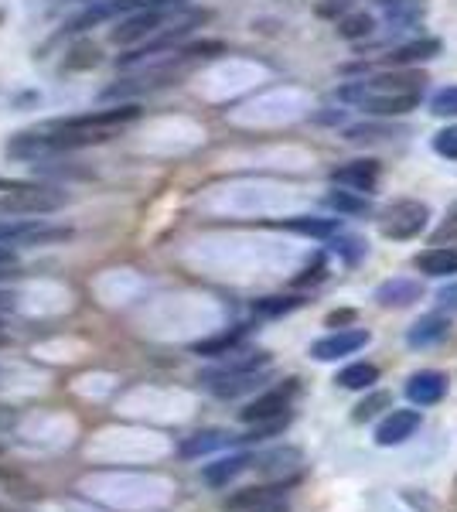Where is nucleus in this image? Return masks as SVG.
I'll return each instance as SVG.
<instances>
[{
  "mask_svg": "<svg viewBox=\"0 0 457 512\" xmlns=\"http://www.w3.org/2000/svg\"><path fill=\"white\" fill-rule=\"evenodd\" d=\"M134 120H140V106L137 103H120L110 110H93V113H79V117H62V120H48L38 130L52 134L58 151H76L86 144H103L110 140L116 130L130 127Z\"/></svg>",
  "mask_w": 457,
  "mask_h": 512,
  "instance_id": "1",
  "label": "nucleus"
},
{
  "mask_svg": "<svg viewBox=\"0 0 457 512\" xmlns=\"http://www.w3.org/2000/svg\"><path fill=\"white\" fill-rule=\"evenodd\" d=\"M69 205V192L55 185H11L0 195V216L28 219V216H55Z\"/></svg>",
  "mask_w": 457,
  "mask_h": 512,
  "instance_id": "2",
  "label": "nucleus"
},
{
  "mask_svg": "<svg viewBox=\"0 0 457 512\" xmlns=\"http://www.w3.org/2000/svg\"><path fill=\"white\" fill-rule=\"evenodd\" d=\"M427 219H430V209L417 198H400L393 202L379 219V233L386 239H413L427 229Z\"/></svg>",
  "mask_w": 457,
  "mask_h": 512,
  "instance_id": "3",
  "label": "nucleus"
},
{
  "mask_svg": "<svg viewBox=\"0 0 457 512\" xmlns=\"http://www.w3.org/2000/svg\"><path fill=\"white\" fill-rule=\"evenodd\" d=\"M174 11H178V7H144V11L123 14L120 24H116V28L110 31L113 45H137V41L154 38L157 31H161L164 24L171 21Z\"/></svg>",
  "mask_w": 457,
  "mask_h": 512,
  "instance_id": "4",
  "label": "nucleus"
},
{
  "mask_svg": "<svg viewBox=\"0 0 457 512\" xmlns=\"http://www.w3.org/2000/svg\"><path fill=\"white\" fill-rule=\"evenodd\" d=\"M297 393H301L297 379H284L280 386H273V390H267L263 396H256V400L249 403V407L239 417H243V424H260V420H273V417L287 414Z\"/></svg>",
  "mask_w": 457,
  "mask_h": 512,
  "instance_id": "5",
  "label": "nucleus"
},
{
  "mask_svg": "<svg viewBox=\"0 0 457 512\" xmlns=\"http://www.w3.org/2000/svg\"><path fill=\"white\" fill-rule=\"evenodd\" d=\"M369 342H372V335L365 332V328H338V332L318 338V342L311 345V355L318 362H335V359H342V355L365 349Z\"/></svg>",
  "mask_w": 457,
  "mask_h": 512,
  "instance_id": "6",
  "label": "nucleus"
},
{
  "mask_svg": "<svg viewBox=\"0 0 457 512\" xmlns=\"http://www.w3.org/2000/svg\"><path fill=\"white\" fill-rule=\"evenodd\" d=\"M420 431V410H389L376 427V444L379 448H393V444L410 441Z\"/></svg>",
  "mask_w": 457,
  "mask_h": 512,
  "instance_id": "7",
  "label": "nucleus"
},
{
  "mask_svg": "<svg viewBox=\"0 0 457 512\" xmlns=\"http://www.w3.org/2000/svg\"><path fill=\"white\" fill-rule=\"evenodd\" d=\"M331 185L348 188V192H376L379 185V161H348L331 171Z\"/></svg>",
  "mask_w": 457,
  "mask_h": 512,
  "instance_id": "8",
  "label": "nucleus"
},
{
  "mask_svg": "<svg viewBox=\"0 0 457 512\" xmlns=\"http://www.w3.org/2000/svg\"><path fill=\"white\" fill-rule=\"evenodd\" d=\"M444 393H447V376L437 373V369H423V373H413L406 379V396L417 407H434V403L444 400Z\"/></svg>",
  "mask_w": 457,
  "mask_h": 512,
  "instance_id": "9",
  "label": "nucleus"
},
{
  "mask_svg": "<svg viewBox=\"0 0 457 512\" xmlns=\"http://www.w3.org/2000/svg\"><path fill=\"white\" fill-rule=\"evenodd\" d=\"M440 41L437 38H417V41H406V45L393 48V52L386 55V65L389 69H413V65L420 62H430L440 55Z\"/></svg>",
  "mask_w": 457,
  "mask_h": 512,
  "instance_id": "10",
  "label": "nucleus"
},
{
  "mask_svg": "<svg viewBox=\"0 0 457 512\" xmlns=\"http://www.w3.org/2000/svg\"><path fill=\"white\" fill-rule=\"evenodd\" d=\"M420 297H423L420 280H410V277H393L376 287V301L382 308H410V304L420 301Z\"/></svg>",
  "mask_w": 457,
  "mask_h": 512,
  "instance_id": "11",
  "label": "nucleus"
},
{
  "mask_svg": "<svg viewBox=\"0 0 457 512\" xmlns=\"http://www.w3.org/2000/svg\"><path fill=\"white\" fill-rule=\"evenodd\" d=\"M413 267L423 277H451L457 274V246H430L413 256Z\"/></svg>",
  "mask_w": 457,
  "mask_h": 512,
  "instance_id": "12",
  "label": "nucleus"
},
{
  "mask_svg": "<svg viewBox=\"0 0 457 512\" xmlns=\"http://www.w3.org/2000/svg\"><path fill=\"white\" fill-rule=\"evenodd\" d=\"M246 468H253V454H229V458H219L215 465H205L202 478L212 489H222V485H229L236 475H243Z\"/></svg>",
  "mask_w": 457,
  "mask_h": 512,
  "instance_id": "13",
  "label": "nucleus"
},
{
  "mask_svg": "<svg viewBox=\"0 0 457 512\" xmlns=\"http://www.w3.org/2000/svg\"><path fill=\"white\" fill-rule=\"evenodd\" d=\"M447 332H451V321L444 315H427L406 332V342H410V349H427V345H437L440 338H447Z\"/></svg>",
  "mask_w": 457,
  "mask_h": 512,
  "instance_id": "14",
  "label": "nucleus"
},
{
  "mask_svg": "<svg viewBox=\"0 0 457 512\" xmlns=\"http://www.w3.org/2000/svg\"><path fill=\"white\" fill-rule=\"evenodd\" d=\"M280 226L297 236H311V239H331L342 233V219H324V216H294V219H284Z\"/></svg>",
  "mask_w": 457,
  "mask_h": 512,
  "instance_id": "15",
  "label": "nucleus"
},
{
  "mask_svg": "<svg viewBox=\"0 0 457 512\" xmlns=\"http://www.w3.org/2000/svg\"><path fill=\"white\" fill-rule=\"evenodd\" d=\"M301 461H304V454L297 451V448H277V451H270V454H260V458H253V468H260V472L270 475V478H280V475H287V472H297V468H301Z\"/></svg>",
  "mask_w": 457,
  "mask_h": 512,
  "instance_id": "16",
  "label": "nucleus"
},
{
  "mask_svg": "<svg viewBox=\"0 0 457 512\" xmlns=\"http://www.w3.org/2000/svg\"><path fill=\"white\" fill-rule=\"evenodd\" d=\"M284 492V485H260V489H243L236 495L226 499V509L232 512H253V509H263L270 502H277V495Z\"/></svg>",
  "mask_w": 457,
  "mask_h": 512,
  "instance_id": "17",
  "label": "nucleus"
},
{
  "mask_svg": "<svg viewBox=\"0 0 457 512\" xmlns=\"http://www.w3.org/2000/svg\"><path fill=\"white\" fill-rule=\"evenodd\" d=\"M324 205L338 216H369L372 202L362 192H348V188H338V192L324 195Z\"/></svg>",
  "mask_w": 457,
  "mask_h": 512,
  "instance_id": "18",
  "label": "nucleus"
},
{
  "mask_svg": "<svg viewBox=\"0 0 457 512\" xmlns=\"http://www.w3.org/2000/svg\"><path fill=\"white\" fill-rule=\"evenodd\" d=\"M335 383L342 386V390H372V386L379 383V369L372 366V362H352V366H345L342 373L335 376Z\"/></svg>",
  "mask_w": 457,
  "mask_h": 512,
  "instance_id": "19",
  "label": "nucleus"
},
{
  "mask_svg": "<svg viewBox=\"0 0 457 512\" xmlns=\"http://www.w3.org/2000/svg\"><path fill=\"white\" fill-rule=\"evenodd\" d=\"M232 441H239V437H232L226 431H202L181 444V454H185V458H202V454H209V451L229 448Z\"/></svg>",
  "mask_w": 457,
  "mask_h": 512,
  "instance_id": "20",
  "label": "nucleus"
},
{
  "mask_svg": "<svg viewBox=\"0 0 457 512\" xmlns=\"http://www.w3.org/2000/svg\"><path fill=\"white\" fill-rule=\"evenodd\" d=\"M243 335H246V325H236L232 332H222V335H212V338H205V342H198L195 352L198 355H229L239 342H243Z\"/></svg>",
  "mask_w": 457,
  "mask_h": 512,
  "instance_id": "21",
  "label": "nucleus"
},
{
  "mask_svg": "<svg viewBox=\"0 0 457 512\" xmlns=\"http://www.w3.org/2000/svg\"><path fill=\"white\" fill-rule=\"evenodd\" d=\"M372 28H376V18L365 11H355V14H345L342 21H338V35L345 41H362L372 35Z\"/></svg>",
  "mask_w": 457,
  "mask_h": 512,
  "instance_id": "22",
  "label": "nucleus"
},
{
  "mask_svg": "<svg viewBox=\"0 0 457 512\" xmlns=\"http://www.w3.org/2000/svg\"><path fill=\"white\" fill-rule=\"evenodd\" d=\"M103 62V55H99V48L93 41H79V45L69 48V59H65V69L79 72V69H96V65Z\"/></svg>",
  "mask_w": 457,
  "mask_h": 512,
  "instance_id": "23",
  "label": "nucleus"
},
{
  "mask_svg": "<svg viewBox=\"0 0 457 512\" xmlns=\"http://www.w3.org/2000/svg\"><path fill=\"white\" fill-rule=\"evenodd\" d=\"M301 297H260V301H253V311L263 318H280V315H290V311L301 308Z\"/></svg>",
  "mask_w": 457,
  "mask_h": 512,
  "instance_id": "24",
  "label": "nucleus"
},
{
  "mask_svg": "<svg viewBox=\"0 0 457 512\" xmlns=\"http://www.w3.org/2000/svg\"><path fill=\"white\" fill-rule=\"evenodd\" d=\"M379 410H393V396L389 393H369L365 396V400L359 403V407H355V414H352V420H359V424H365V420H372L379 414Z\"/></svg>",
  "mask_w": 457,
  "mask_h": 512,
  "instance_id": "25",
  "label": "nucleus"
},
{
  "mask_svg": "<svg viewBox=\"0 0 457 512\" xmlns=\"http://www.w3.org/2000/svg\"><path fill=\"white\" fill-rule=\"evenodd\" d=\"M430 113L434 117H457V86H444L430 96Z\"/></svg>",
  "mask_w": 457,
  "mask_h": 512,
  "instance_id": "26",
  "label": "nucleus"
},
{
  "mask_svg": "<svg viewBox=\"0 0 457 512\" xmlns=\"http://www.w3.org/2000/svg\"><path fill=\"white\" fill-rule=\"evenodd\" d=\"M434 151L440 158H451L457 161V127H444L440 134L434 137Z\"/></svg>",
  "mask_w": 457,
  "mask_h": 512,
  "instance_id": "27",
  "label": "nucleus"
},
{
  "mask_svg": "<svg viewBox=\"0 0 457 512\" xmlns=\"http://www.w3.org/2000/svg\"><path fill=\"white\" fill-rule=\"evenodd\" d=\"M434 246H457V209L434 229Z\"/></svg>",
  "mask_w": 457,
  "mask_h": 512,
  "instance_id": "28",
  "label": "nucleus"
},
{
  "mask_svg": "<svg viewBox=\"0 0 457 512\" xmlns=\"http://www.w3.org/2000/svg\"><path fill=\"white\" fill-rule=\"evenodd\" d=\"M222 52H226L222 41H195V45L181 48V55H188V59H212V55H222Z\"/></svg>",
  "mask_w": 457,
  "mask_h": 512,
  "instance_id": "29",
  "label": "nucleus"
},
{
  "mask_svg": "<svg viewBox=\"0 0 457 512\" xmlns=\"http://www.w3.org/2000/svg\"><path fill=\"white\" fill-rule=\"evenodd\" d=\"M331 239H335V246H331V250H335V253H345V260H348V263H355V260H359V256L365 253L362 239H352V236H342V233L331 236Z\"/></svg>",
  "mask_w": 457,
  "mask_h": 512,
  "instance_id": "30",
  "label": "nucleus"
},
{
  "mask_svg": "<svg viewBox=\"0 0 457 512\" xmlns=\"http://www.w3.org/2000/svg\"><path fill=\"white\" fill-rule=\"evenodd\" d=\"M328 277V267H324V256L314 260V267H304L301 277H294V287H307V284H321Z\"/></svg>",
  "mask_w": 457,
  "mask_h": 512,
  "instance_id": "31",
  "label": "nucleus"
},
{
  "mask_svg": "<svg viewBox=\"0 0 457 512\" xmlns=\"http://www.w3.org/2000/svg\"><path fill=\"white\" fill-rule=\"evenodd\" d=\"M437 308L440 315H457V284H447L437 291Z\"/></svg>",
  "mask_w": 457,
  "mask_h": 512,
  "instance_id": "32",
  "label": "nucleus"
},
{
  "mask_svg": "<svg viewBox=\"0 0 457 512\" xmlns=\"http://www.w3.org/2000/svg\"><path fill=\"white\" fill-rule=\"evenodd\" d=\"M0 267H18V253L4 243H0Z\"/></svg>",
  "mask_w": 457,
  "mask_h": 512,
  "instance_id": "33",
  "label": "nucleus"
},
{
  "mask_svg": "<svg viewBox=\"0 0 457 512\" xmlns=\"http://www.w3.org/2000/svg\"><path fill=\"white\" fill-rule=\"evenodd\" d=\"M18 308V294L14 291H0V311H14Z\"/></svg>",
  "mask_w": 457,
  "mask_h": 512,
  "instance_id": "34",
  "label": "nucleus"
},
{
  "mask_svg": "<svg viewBox=\"0 0 457 512\" xmlns=\"http://www.w3.org/2000/svg\"><path fill=\"white\" fill-rule=\"evenodd\" d=\"M253 512H287V506H280V502H270V506H263V509H253Z\"/></svg>",
  "mask_w": 457,
  "mask_h": 512,
  "instance_id": "35",
  "label": "nucleus"
},
{
  "mask_svg": "<svg viewBox=\"0 0 457 512\" xmlns=\"http://www.w3.org/2000/svg\"><path fill=\"white\" fill-rule=\"evenodd\" d=\"M348 318H352V311H342V315H331L328 325H338V321H348Z\"/></svg>",
  "mask_w": 457,
  "mask_h": 512,
  "instance_id": "36",
  "label": "nucleus"
},
{
  "mask_svg": "<svg viewBox=\"0 0 457 512\" xmlns=\"http://www.w3.org/2000/svg\"><path fill=\"white\" fill-rule=\"evenodd\" d=\"M379 4H400V0H379Z\"/></svg>",
  "mask_w": 457,
  "mask_h": 512,
  "instance_id": "37",
  "label": "nucleus"
},
{
  "mask_svg": "<svg viewBox=\"0 0 457 512\" xmlns=\"http://www.w3.org/2000/svg\"><path fill=\"white\" fill-rule=\"evenodd\" d=\"M86 4H96V0H86Z\"/></svg>",
  "mask_w": 457,
  "mask_h": 512,
  "instance_id": "38",
  "label": "nucleus"
},
{
  "mask_svg": "<svg viewBox=\"0 0 457 512\" xmlns=\"http://www.w3.org/2000/svg\"><path fill=\"white\" fill-rule=\"evenodd\" d=\"M0 277H4V274H0Z\"/></svg>",
  "mask_w": 457,
  "mask_h": 512,
  "instance_id": "39",
  "label": "nucleus"
}]
</instances>
